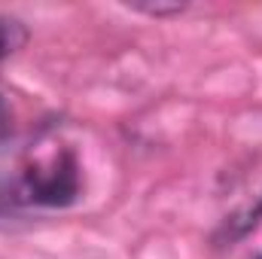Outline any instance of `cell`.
Listing matches in <instances>:
<instances>
[{
  "label": "cell",
  "instance_id": "obj_1",
  "mask_svg": "<svg viewBox=\"0 0 262 259\" xmlns=\"http://www.w3.org/2000/svg\"><path fill=\"white\" fill-rule=\"evenodd\" d=\"M79 195V171L70 153H61L49 168H28L21 180V198L46 207H67Z\"/></svg>",
  "mask_w": 262,
  "mask_h": 259
},
{
  "label": "cell",
  "instance_id": "obj_2",
  "mask_svg": "<svg viewBox=\"0 0 262 259\" xmlns=\"http://www.w3.org/2000/svg\"><path fill=\"white\" fill-rule=\"evenodd\" d=\"M25 43H28L25 21L12 18V15H0V61L9 58V55H15Z\"/></svg>",
  "mask_w": 262,
  "mask_h": 259
},
{
  "label": "cell",
  "instance_id": "obj_3",
  "mask_svg": "<svg viewBox=\"0 0 262 259\" xmlns=\"http://www.w3.org/2000/svg\"><path fill=\"white\" fill-rule=\"evenodd\" d=\"M259 220H262V195H259V201H256L253 207H247L244 213L232 217V220L226 223V229H223V232H226L229 238H241V235H244V232H250Z\"/></svg>",
  "mask_w": 262,
  "mask_h": 259
},
{
  "label": "cell",
  "instance_id": "obj_4",
  "mask_svg": "<svg viewBox=\"0 0 262 259\" xmlns=\"http://www.w3.org/2000/svg\"><path fill=\"white\" fill-rule=\"evenodd\" d=\"M131 9L162 18V15H180V12H186L189 6H186V3H131Z\"/></svg>",
  "mask_w": 262,
  "mask_h": 259
},
{
  "label": "cell",
  "instance_id": "obj_5",
  "mask_svg": "<svg viewBox=\"0 0 262 259\" xmlns=\"http://www.w3.org/2000/svg\"><path fill=\"white\" fill-rule=\"evenodd\" d=\"M259 259H262V256H259Z\"/></svg>",
  "mask_w": 262,
  "mask_h": 259
}]
</instances>
